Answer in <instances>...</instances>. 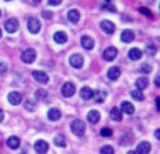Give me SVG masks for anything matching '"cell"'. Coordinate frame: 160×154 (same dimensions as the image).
Masks as SVG:
<instances>
[{
    "label": "cell",
    "mask_w": 160,
    "mask_h": 154,
    "mask_svg": "<svg viewBox=\"0 0 160 154\" xmlns=\"http://www.w3.org/2000/svg\"><path fill=\"white\" fill-rule=\"evenodd\" d=\"M70 130H72L76 136H83L86 132V123L83 121H80V119H75V121L72 122V125H70Z\"/></svg>",
    "instance_id": "obj_1"
},
{
    "label": "cell",
    "mask_w": 160,
    "mask_h": 154,
    "mask_svg": "<svg viewBox=\"0 0 160 154\" xmlns=\"http://www.w3.org/2000/svg\"><path fill=\"white\" fill-rule=\"evenodd\" d=\"M27 28H28V31H30L31 34H38L39 30H41V22H39L38 18L31 17V18L27 21Z\"/></svg>",
    "instance_id": "obj_2"
},
{
    "label": "cell",
    "mask_w": 160,
    "mask_h": 154,
    "mask_svg": "<svg viewBox=\"0 0 160 154\" xmlns=\"http://www.w3.org/2000/svg\"><path fill=\"white\" fill-rule=\"evenodd\" d=\"M35 58H37V52L34 49H31V48L25 49L24 52L21 53V60L24 62V63H32V62L35 60Z\"/></svg>",
    "instance_id": "obj_3"
},
{
    "label": "cell",
    "mask_w": 160,
    "mask_h": 154,
    "mask_svg": "<svg viewBox=\"0 0 160 154\" xmlns=\"http://www.w3.org/2000/svg\"><path fill=\"white\" fill-rule=\"evenodd\" d=\"M69 63L72 65V67H75V69H82L83 65H84V59H83L82 55L76 53V55H72V56H70Z\"/></svg>",
    "instance_id": "obj_4"
},
{
    "label": "cell",
    "mask_w": 160,
    "mask_h": 154,
    "mask_svg": "<svg viewBox=\"0 0 160 154\" xmlns=\"http://www.w3.org/2000/svg\"><path fill=\"white\" fill-rule=\"evenodd\" d=\"M62 95L66 97V98H69V97H72L73 94L76 93V87L73 83H65L63 85H62Z\"/></svg>",
    "instance_id": "obj_5"
},
{
    "label": "cell",
    "mask_w": 160,
    "mask_h": 154,
    "mask_svg": "<svg viewBox=\"0 0 160 154\" xmlns=\"http://www.w3.org/2000/svg\"><path fill=\"white\" fill-rule=\"evenodd\" d=\"M18 21H17L16 18H10V20H7V21L4 22V30L7 31L8 34H13V32H16L17 30H18Z\"/></svg>",
    "instance_id": "obj_6"
},
{
    "label": "cell",
    "mask_w": 160,
    "mask_h": 154,
    "mask_svg": "<svg viewBox=\"0 0 160 154\" xmlns=\"http://www.w3.org/2000/svg\"><path fill=\"white\" fill-rule=\"evenodd\" d=\"M117 55H118V51H117V48H114V46H108L107 49L104 51V53H102L104 59L105 60H108V62L114 60V59L117 58Z\"/></svg>",
    "instance_id": "obj_7"
},
{
    "label": "cell",
    "mask_w": 160,
    "mask_h": 154,
    "mask_svg": "<svg viewBox=\"0 0 160 154\" xmlns=\"http://www.w3.org/2000/svg\"><path fill=\"white\" fill-rule=\"evenodd\" d=\"M32 77L38 83H41V84H47L48 80H49V77H48L47 73L41 72V70H34V72H32Z\"/></svg>",
    "instance_id": "obj_8"
},
{
    "label": "cell",
    "mask_w": 160,
    "mask_h": 154,
    "mask_svg": "<svg viewBox=\"0 0 160 154\" xmlns=\"http://www.w3.org/2000/svg\"><path fill=\"white\" fill-rule=\"evenodd\" d=\"M34 149H35L37 153L39 154H45L49 150V146H48V143L45 140H37L35 144H34Z\"/></svg>",
    "instance_id": "obj_9"
},
{
    "label": "cell",
    "mask_w": 160,
    "mask_h": 154,
    "mask_svg": "<svg viewBox=\"0 0 160 154\" xmlns=\"http://www.w3.org/2000/svg\"><path fill=\"white\" fill-rule=\"evenodd\" d=\"M100 27H101V30L104 31L105 34H114V31H115V25H114V22H111L110 20L101 21L100 22Z\"/></svg>",
    "instance_id": "obj_10"
},
{
    "label": "cell",
    "mask_w": 160,
    "mask_h": 154,
    "mask_svg": "<svg viewBox=\"0 0 160 154\" xmlns=\"http://www.w3.org/2000/svg\"><path fill=\"white\" fill-rule=\"evenodd\" d=\"M7 98H8V102L13 105H18L20 102L22 101V95H21V93H18V91H11V93L8 94Z\"/></svg>",
    "instance_id": "obj_11"
},
{
    "label": "cell",
    "mask_w": 160,
    "mask_h": 154,
    "mask_svg": "<svg viewBox=\"0 0 160 154\" xmlns=\"http://www.w3.org/2000/svg\"><path fill=\"white\" fill-rule=\"evenodd\" d=\"M150 149H152V146H150L149 142H141L136 146V154H149Z\"/></svg>",
    "instance_id": "obj_12"
},
{
    "label": "cell",
    "mask_w": 160,
    "mask_h": 154,
    "mask_svg": "<svg viewBox=\"0 0 160 154\" xmlns=\"http://www.w3.org/2000/svg\"><path fill=\"white\" fill-rule=\"evenodd\" d=\"M61 116H62V113H61V111H59L58 108H51V109L48 111V119H49V121H52V122L59 121V119H61Z\"/></svg>",
    "instance_id": "obj_13"
},
{
    "label": "cell",
    "mask_w": 160,
    "mask_h": 154,
    "mask_svg": "<svg viewBox=\"0 0 160 154\" xmlns=\"http://www.w3.org/2000/svg\"><path fill=\"white\" fill-rule=\"evenodd\" d=\"M119 109L122 111L124 113H127V115H132L133 112H135V107H133L131 102H128V101H124L121 104V108Z\"/></svg>",
    "instance_id": "obj_14"
},
{
    "label": "cell",
    "mask_w": 160,
    "mask_h": 154,
    "mask_svg": "<svg viewBox=\"0 0 160 154\" xmlns=\"http://www.w3.org/2000/svg\"><path fill=\"white\" fill-rule=\"evenodd\" d=\"M80 41H82L83 48H86V49H93V48H94V39L91 38V36H88V35H83Z\"/></svg>",
    "instance_id": "obj_15"
},
{
    "label": "cell",
    "mask_w": 160,
    "mask_h": 154,
    "mask_svg": "<svg viewBox=\"0 0 160 154\" xmlns=\"http://www.w3.org/2000/svg\"><path fill=\"white\" fill-rule=\"evenodd\" d=\"M107 76H108V79H110V80H117L119 76H121V69H119V67H117V66L110 67V69H108V72H107Z\"/></svg>",
    "instance_id": "obj_16"
},
{
    "label": "cell",
    "mask_w": 160,
    "mask_h": 154,
    "mask_svg": "<svg viewBox=\"0 0 160 154\" xmlns=\"http://www.w3.org/2000/svg\"><path fill=\"white\" fill-rule=\"evenodd\" d=\"M93 98H94V101H96L97 104H101V102H104V101H105V98H107V93H105L104 90L94 91Z\"/></svg>",
    "instance_id": "obj_17"
},
{
    "label": "cell",
    "mask_w": 160,
    "mask_h": 154,
    "mask_svg": "<svg viewBox=\"0 0 160 154\" xmlns=\"http://www.w3.org/2000/svg\"><path fill=\"white\" fill-rule=\"evenodd\" d=\"M133 38H135V34H133L131 30L122 31V34H121V41L122 42H127V44H129V42L133 41Z\"/></svg>",
    "instance_id": "obj_18"
},
{
    "label": "cell",
    "mask_w": 160,
    "mask_h": 154,
    "mask_svg": "<svg viewBox=\"0 0 160 154\" xmlns=\"http://www.w3.org/2000/svg\"><path fill=\"white\" fill-rule=\"evenodd\" d=\"M87 121L90 122V123L96 125L97 122L100 121V112H98V111H96V109L90 111V112L87 113Z\"/></svg>",
    "instance_id": "obj_19"
},
{
    "label": "cell",
    "mask_w": 160,
    "mask_h": 154,
    "mask_svg": "<svg viewBox=\"0 0 160 154\" xmlns=\"http://www.w3.org/2000/svg\"><path fill=\"white\" fill-rule=\"evenodd\" d=\"M53 41L56 44H65L68 41V35L63 32V31H58V32L53 34Z\"/></svg>",
    "instance_id": "obj_20"
},
{
    "label": "cell",
    "mask_w": 160,
    "mask_h": 154,
    "mask_svg": "<svg viewBox=\"0 0 160 154\" xmlns=\"http://www.w3.org/2000/svg\"><path fill=\"white\" fill-rule=\"evenodd\" d=\"M128 56H129L131 60H139L142 58V51L139 48H132V49L128 52Z\"/></svg>",
    "instance_id": "obj_21"
},
{
    "label": "cell",
    "mask_w": 160,
    "mask_h": 154,
    "mask_svg": "<svg viewBox=\"0 0 160 154\" xmlns=\"http://www.w3.org/2000/svg\"><path fill=\"white\" fill-rule=\"evenodd\" d=\"M93 94H94V91L91 90L90 87H83L82 90H80V97H82L83 99H91L93 98Z\"/></svg>",
    "instance_id": "obj_22"
},
{
    "label": "cell",
    "mask_w": 160,
    "mask_h": 154,
    "mask_svg": "<svg viewBox=\"0 0 160 154\" xmlns=\"http://www.w3.org/2000/svg\"><path fill=\"white\" fill-rule=\"evenodd\" d=\"M20 144H21V142H20V139L17 137V136H11V137L7 139V146L10 147V149H13V150L18 149Z\"/></svg>",
    "instance_id": "obj_23"
},
{
    "label": "cell",
    "mask_w": 160,
    "mask_h": 154,
    "mask_svg": "<svg viewBox=\"0 0 160 154\" xmlns=\"http://www.w3.org/2000/svg\"><path fill=\"white\" fill-rule=\"evenodd\" d=\"M110 115H111V119L112 121H115V122H121L122 121V111L119 109V108H112L111 109V112H110Z\"/></svg>",
    "instance_id": "obj_24"
},
{
    "label": "cell",
    "mask_w": 160,
    "mask_h": 154,
    "mask_svg": "<svg viewBox=\"0 0 160 154\" xmlns=\"http://www.w3.org/2000/svg\"><path fill=\"white\" fill-rule=\"evenodd\" d=\"M68 18H69L70 22H73V24H76V22L80 20V13L78 10H69V13H68Z\"/></svg>",
    "instance_id": "obj_25"
},
{
    "label": "cell",
    "mask_w": 160,
    "mask_h": 154,
    "mask_svg": "<svg viewBox=\"0 0 160 154\" xmlns=\"http://www.w3.org/2000/svg\"><path fill=\"white\" fill-rule=\"evenodd\" d=\"M148 85H149V80H148L146 77H139V79L136 80V87H138V90H143Z\"/></svg>",
    "instance_id": "obj_26"
},
{
    "label": "cell",
    "mask_w": 160,
    "mask_h": 154,
    "mask_svg": "<svg viewBox=\"0 0 160 154\" xmlns=\"http://www.w3.org/2000/svg\"><path fill=\"white\" fill-rule=\"evenodd\" d=\"M131 95H132V98L136 99V101H143L145 99V95H143V93H142V90H133L132 93H131Z\"/></svg>",
    "instance_id": "obj_27"
},
{
    "label": "cell",
    "mask_w": 160,
    "mask_h": 154,
    "mask_svg": "<svg viewBox=\"0 0 160 154\" xmlns=\"http://www.w3.org/2000/svg\"><path fill=\"white\" fill-rule=\"evenodd\" d=\"M53 143L58 147H65L66 146V139H65L63 136H56V137L53 139Z\"/></svg>",
    "instance_id": "obj_28"
},
{
    "label": "cell",
    "mask_w": 160,
    "mask_h": 154,
    "mask_svg": "<svg viewBox=\"0 0 160 154\" xmlns=\"http://www.w3.org/2000/svg\"><path fill=\"white\" fill-rule=\"evenodd\" d=\"M139 70H141V73H143V75H149V73L152 72V66L148 63H143L141 67H139Z\"/></svg>",
    "instance_id": "obj_29"
},
{
    "label": "cell",
    "mask_w": 160,
    "mask_h": 154,
    "mask_svg": "<svg viewBox=\"0 0 160 154\" xmlns=\"http://www.w3.org/2000/svg\"><path fill=\"white\" fill-rule=\"evenodd\" d=\"M101 154H114V147L111 146H102L101 150H100Z\"/></svg>",
    "instance_id": "obj_30"
},
{
    "label": "cell",
    "mask_w": 160,
    "mask_h": 154,
    "mask_svg": "<svg viewBox=\"0 0 160 154\" xmlns=\"http://www.w3.org/2000/svg\"><path fill=\"white\" fill-rule=\"evenodd\" d=\"M35 97H37V99H45V97H47V91L45 90H37Z\"/></svg>",
    "instance_id": "obj_31"
},
{
    "label": "cell",
    "mask_w": 160,
    "mask_h": 154,
    "mask_svg": "<svg viewBox=\"0 0 160 154\" xmlns=\"http://www.w3.org/2000/svg\"><path fill=\"white\" fill-rule=\"evenodd\" d=\"M101 136H104V137H110V136H112V130H111L110 128H102Z\"/></svg>",
    "instance_id": "obj_32"
},
{
    "label": "cell",
    "mask_w": 160,
    "mask_h": 154,
    "mask_svg": "<svg viewBox=\"0 0 160 154\" xmlns=\"http://www.w3.org/2000/svg\"><path fill=\"white\" fill-rule=\"evenodd\" d=\"M146 51H148V53H149V55H156V46L153 44H150V45H148L146 46Z\"/></svg>",
    "instance_id": "obj_33"
},
{
    "label": "cell",
    "mask_w": 160,
    "mask_h": 154,
    "mask_svg": "<svg viewBox=\"0 0 160 154\" xmlns=\"http://www.w3.org/2000/svg\"><path fill=\"white\" fill-rule=\"evenodd\" d=\"M25 109H27V111H34V109H35V102H32L31 99H30V101H27V102H25Z\"/></svg>",
    "instance_id": "obj_34"
},
{
    "label": "cell",
    "mask_w": 160,
    "mask_h": 154,
    "mask_svg": "<svg viewBox=\"0 0 160 154\" xmlns=\"http://www.w3.org/2000/svg\"><path fill=\"white\" fill-rule=\"evenodd\" d=\"M6 72H7V65L4 62H0V76L6 75Z\"/></svg>",
    "instance_id": "obj_35"
},
{
    "label": "cell",
    "mask_w": 160,
    "mask_h": 154,
    "mask_svg": "<svg viewBox=\"0 0 160 154\" xmlns=\"http://www.w3.org/2000/svg\"><path fill=\"white\" fill-rule=\"evenodd\" d=\"M139 11H141V13H143L145 16H148V17H152V13H150L148 8H145V7H141V10H139Z\"/></svg>",
    "instance_id": "obj_36"
},
{
    "label": "cell",
    "mask_w": 160,
    "mask_h": 154,
    "mask_svg": "<svg viewBox=\"0 0 160 154\" xmlns=\"http://www.w3.org/2000/svg\"><path fill=\"white\" fill-rule=\"evenodd\" d=\"M42 17L47 18V20H49L51 17H52V13H51V11H42Z\"/></svg>",
    "instance_id": "obj_37"
},
{
    "label": "cell",
    "mask_w": 160,
    "mask_h": 154,
    "mask_svg": "<svg viewBox=\"0 0 160 154\" xmlns=\"http://www.w3.org/2000/svg\"><path fill=\"white\" fill-rule=\"evenodd\" d=\"M48 3H49L51 6H59L62 3V0H48Z\"/></svg>",
    "instance_id": "obj_38"
},
{
    "label": "cell",
    "mask_w": 160,
    "mask_h": 154,
    "mask_svg": "<svg viewBox=\"0 0 160 154\" xmlns=\"http://www.w3.org/2000/svg\"><path fill=\"white\" fill-rule=\"evenodd\" d=\"M155 137L158 139V140H160V129H158V130L155 132Z\"/></svg>",
    "instance_id": "obj_39"
},
{
    "label": "cell",
    "mask_w": 160,
    "mask_h": 154,
    "mask_svg": "<svg viewBox=\"0 0 160 154\" xmlns=\"http://www.w3.org/2000/svg\"><path fill=\"white\" fill-rule=\"evenodd\" d=\"M156 107H158V109L160 111V97H158V98H156Z\"/></svg>",
    "instance_id": "obj_40"
},
{
    "label": "cell",
    "mask_w": 160,
    "mask_h": 154,
    "mask_svg": "<svg viewBox=\"0 0 160 154\" xmlns=\"http://www.w3.org/2000/svg\"><path fill=\"white\" fill-rule=\"evenodd\" d=\"M155 84L158 85V87L160 88V76L159 77H156V80H155Z\"/></svg>",
    "instance_id": "obj_41"
},
{
    "label": "cell",
    "mask_w": 160,
    "mask_h": 154,
    "mask_svg": "<svg viewBox=\"0 0 160 154\" xmlns=\"http://www.w3.org/2000/svg\"><path fill=\"white\" fill-rule=\"evenodd\" d=\"M4 119V112H3V109H0V122Z\"/></svg>",
    "instance_id": "obj_42"
},
{
    "label": "cell",
    "mask_w": 160,
    "mask_h": 154,
    "mask_svg": "<svg viewBox=\"0 0 160 154\" xmlns=\"http://www.w3.org/2000/svg\"><path fill=\"white\" fill-rule=\"evenodd\" d=\"M127 154H136V153H135V152H128Z\"/></svg>",
    "instance_id": "obj_43"
},
{
    "label": "cell",
    "mask_w": 160,
    "mask_h": 154,
    "mask_svg": "<svg viewBox=\"0 0 160 154\" xmlns=\"http://www.w3.org/2000/svg\"><path fill=\"white\" fill-rule=\"evenodd\" d=\"M32 2H35V3H39V2H41V0H32Z\"/></svg>",
    "instance_id": "obj_44"
},
{
    "label": "cell",
    "mask_w": 160,
    "mask_h": 154,
    "mask_svg": "<svg viewBox=\"0 0 160 154\" xmlns=\"http://www.w3.org/2000/svg\"><path fill=\"white\" fill-rule=\"evenodd\" d=\"M105 2H108V3H111V2H114V0H105Z\"/></svg>",
    "instance_id": "obj_45"
},
{
    "label": "cell",
    "mask_w": 160,
    "mask_h": 154,
    "mask_svg": "<svg viewBox=\"0 0 160 154\" xmlns=\"http://www.w3.org/2000/svg\"><path fill=\"white\" fill-rule=\"evenodd\" d=\"M0 36H2V30H0Z\"/></svg>",
    "instance_id": "obj_46"
},
{
    "label": "cell",
    "mask_w": 160,
    "mask_h": 154,
    "mask_svg": "<svg viewBox=\"0 0 160 154\" xmlns=\"http://www.w3.org/2000/svg\"><path fill=\"white\" fill-rule=\"evenodd\" d=\"M0 16H2V11H0Z\"/></svg>",
    "instance_id": "obj_47"
},
{
    "label": "cell",
    "mask_w": 160,
    "mask_h": 154,
    "mask_svg": "<svg viewBox=\"0 0 160 154\" xmlns=\"http://www.w3.org/2000/svg\"><path fill=\"white\" fill-rule=\"evenodd\" d=\"M6 2H8V0H6Z\"/></svg>",
    "instance_id": "obj_48"
}]
</instances>
